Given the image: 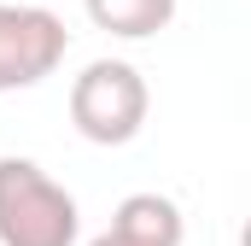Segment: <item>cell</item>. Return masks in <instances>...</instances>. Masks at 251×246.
<instances>
[{
	"instance_id": "obj_7",
	"label": "cell",
	"mask_w": 251,
	"mask_h": 246,
	"mask_svg": "<svg viewBox=\"0 0 251 246\" xmlns=\"http://www.w3.org/2000/svg\"><path fill=\"white\" fill-rule=\"evenodd\" d=\"M35 6H47V0H35Z\"/></svg>"
},
{
	"instance_id": "obj_4",
	"label": "cell",
	"mask_w": 251,
	"mask_h": 246,
	"mask_svg": "<svg viewBox=\"0 0 251 246\" xmlns=\"http://www.w3.org/2000/svg\"><path fill=\"white\" fill-rule=\"evenodd\" d=\"M111 235H123L128 246H181L187 223H181V205L164 199V193H128L111 217Z\"/></svg>"
},
{
	"instance_id": "obj_2",
	"label": "cell",
	"mask_w": 251,
	"mask_h": 246,
	"mask_svg": "<svg viewBox=\"0 0 251 246\" xmlns=\"http://www.w3.org/2000/svg\"><path fill=\"white\" fill-rule=\"evenodd\" d=\"M146 76L128 59H94L76 82H70V123L82 141L94 147H123L146 129Z\"/></svg>"
},
{
	"instance_id": "obj_6",
	"label": "cell",
	"mask_w": 251,
	"mask_h": 246,
	"mask_svg": "<svg viewBox=\"0 0 251 246\" xmlns=\"http://www.w3.org/2000/svg\"><path fill=\"white\" fill-rule=\"evenodd\" d=\"M88 246H128V241H123V235H111V229H105L100 241H88Z\"/></svg>"
},
{
	"instance_id": "obj_5",
	"label": "cell",
	"mask_w": 251,
	"mask_h": 246,
	"mask_svg": "<svg viewBox=\"0 0 251 246\" xmlns=\"http://www.w3.org/2000/svg\"><path fill=\"white\" fill-rule=\"evenodd\" d=\"M88 18H94L105 35L146 41V35L170 30V18H176V0H88Z\"/></svg>"
},
{
	"instance_id": "obj_3",
	"label": "cell",
	"mask_w": 251,
	"mask_h": 246,
	"mask_svg": "<svg viewBox=\"0 0 251 246\" xmlns=\"http://www.w3.org/2000/svg\"><path fill=\"white\" fill-rule=\"evenodd\" d=\"M70 53V30L47 6H12L0 0V94L47 82Z\"/></svg>"
},
{
	"instance_id": "obj_1",
	"label": "cell",
	"mask_w": 251,
	"mask_h": 246,
	"mask_svg": "<svg viewBox=\"0 0 251 246\" xmlns=\"http://www.w3.org/2000/svg\"><path fill=\"white\" fill-rule=\"evenodd\" d=\"M82 211L35 158H0V246H76Z\"/></svg>"
}]
</instances>
